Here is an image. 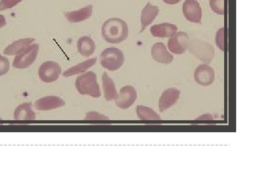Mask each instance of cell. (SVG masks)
I'll return each mask as SVG.
<instances>
[{"label": "cell", "mask_w": 255, "mask_h": 170, "mask_svg": "<svg viewBox=\"0 0 255 170\" xmlns=\"http://www.w3.org/2000/svg\"><path fill=\"white\" fill-rule=\"evenodd\" d=\"M102 34L109 43L120 44L128 37V25L122 19L109 18L102 25Z\"/></svg>", "instance_id": "obj_1"}, {"label": "cell", "mask_w": 255, "mask_h": 170, "mask_svg": "<svg viewBox=\"0 0 255 170\" xmlns=\"http://www.w3.org/2000/svg\"><path fill=\"white\" fill-rule=\"evenodd\" d=\"M183 13L185 18L190 22L200 23L201 8L197 0H186L183 4Z\"/></svg>", "instance_id": "obj_9"}, {"label": "cell", "mask_w": 255, "mask_h": 170, "mask_svg": "<svg viewBox=\"0 0 255 170\" xmlns=\"http://www.w3.org/2000/svg\"><path fill=\"white\" fill-rule=\"evenodd\" d=\"M189 51L196 57L205 62H210L214 56V49L204 40H193L189 42Z\"/></svg>", "instance_id": "obj_5"}, {"label": "cell", "mask_w": 255, "mask_h": 170, "mask_svg": "<svg viewBox=\"0 0 255 170\" xmlns=\"http://www.w3.org/2000/svg\"><path fill=\"white\" fill-rule=\"evenodd\" d=\"M178 28L176 25L169 23H163L155 25L150 28L151 34L156 37L166 38L171 37L174 35Z\"/></svg>", "instance_id": "obj_15"}, {"label": "cell", "mask_w": 255, "mask_h": 170, "mask_svg": "<svg viewBox=\"0 0 255 170\" xmlns=\"http://www.w3.org/2000/svg\"><path fill=\"white\" fill-rule=\"evenodd\" d=\"M39 49L37 44L29 45L15 57L13 66L17 69H25L31 66L36 60Z\"/></svg>", "instance_id": "obj_4"}, {"label": "cell", "mask_w": 255, "mask_h": 170, "mask_svg": "<svg viewBox=\"0 0 255 170\" xmlns=\"http://www.w3.org/2000/svg\"><path fill=\"white\" fill-rule=\"evenodd\" d=\"M65 105V102L60 97L48 96L37 100L35 102V107L37 110L47 111L62 107Z\"/></svg>", "instance_id": "obj_11"}, {"label": "cell", "mask_w": 255, "mask_h": 170, "mask_svg": "<svg viewBox=\"0 0 255 170\" xmlns=\"http://www.w3.org/2000/svg\"><path fill=\"white\" fill-rule=\"evenodd\" d=\"M22 1V0H1L0 1V11L12 8Z\"/></svg>", "instance_id": "obj_24"}, {"label": "cell", "mask_w": 255, "mask_h": 170, "mask_svg": "<svg viewBox=\"0 0 255 170\" xmlns=\"http://www.w3.org/2000/svg\"><path fill=\"white\" fill-rule=\"evenodd\" d=\"M138 117L142 120H160L159 115L152 109L142 105H138L136 108Z\"/></svg>", "instance_id": "obj_22"}, {"label": "cell", "mask_w": 255, "mask_h": 170, "mask_svg": "<svg viewBox=\"0 0 255 170\" xmlns=\"http://www.w3.org/2000/svg\"><path fill=\"white\" fill-rule=\"evenodd\" d=\"M210 6L215 13L220 15L224 14V0H210Z\"/></svg>", "instance_id": "obj_23"}, {"label": "cell", "mask_w": 255, "mask_h": 170, "mask_svg": "<svg viewBox=\"0 0 255 170\" xmlns=\"http://www.w3.org/2000/svg\"><path fill=\"white\" fill-rule=\"evenodd\" d=\"M13 116L16 120H34L36 119L31 103H24L18 105L14 111Z\"/></svg>", "instance_id": "obj_14"}, {"label": "cell", "mask_w": 255, "mask_h": 170, "mask_svg": "<svg viewBox=\"0 0 255 170\" xmlns=\"http://www.w3.org/2000/svg\"><path fill=\"white\" fill-rule=\"evenodd\" d=\"M194 78L195 81L201 86H209L214 81V70L207 65H200L195 71Z\"/></svg>", "instance_id": "obj_10"}, {"label": "cell", "mask_w": 255, "mask_h": 170, "mask_svg": "<svg viewBox=\"0 0 255 170\" xmlns=\"http://www.w3.org/2000/svg\"><path fill=\"white\" fill-rule=\"evenodd\" d=\"M61 73V68L54 61H46L40 66L39 76L44 83H52L58 79Z\"/></svg>", "instance_id": "obj_6"}, {"label": "cell", "mask_w": 255, "mask_h": 170, "mask_svg": "<svg viewBox=\"0 0 255 170\" xmlns=\"http://www.w3.org/2000/svg\"><path fill=\"white\" fill-rule=\"evenodd\" d=\"M123 52L116 47L105 49L100 55V64L103 68L111 71L119 69L124 63Z\"/></svg>", "instance_id": "obj_3"}, {"label": "cell", "mask_w": 255, "mask_h": 170, "mask_svg": "<svg viewBox=\"0 0 255 170\" xmlns=\"http://www.w3.org/2000/svg\"><path fill=\"white\" fill-rule=\"evenodd\" d=\"M224 28L222 27L217 32L216 37V42L217 46L220 50L224 51Z\"/></svg>", "instance_id": "obj_25"}, {"label": "cell", "mask_w": 255, "mask_h": 170, "mask_svg": "<svg viewBox=\"0 0 255 170\" xmlns=\"http://www.w3.org/2000/svg\"><path fill=\"white\" fill-rule=\"evenodd\" d=\"M6 24V19L3 15H0V28L4 27Z\"/></svg>", "instance_id": "obj_28"}, {"label": "cell", "mask_w": 255, "mask_h": 170, "mask_svg": "<svg viewBox=\"0 0 255 170\" xmlns=\"http://www.w3.org/2000/svg\"><path fill=\"white\" fill-rule=\"evenodd\" d=\"M180 91L175 88H168L164 91L159 101V108L161 112L172 107L178 101Z\"/></svg>", "instance_id": "obj_12"}, {"label": "cell", "mask_w": 255, "mask_h": 170, "mask_svg": "<svg viewBox=\"0 0 255 170\" xmlns=\"http://www.w3.org/2000/svg\"><path fill=\"white\" fill-rule=\"evenodd\" d=\"M159 7L153 6L150 3H147L142 9V15L141 18L142 29L141 32L144 29L150 25L156 18L159 13Z\"/></svg>", "instance_id": "obj_17"}, {"label": "cell", "mask_w": 255, "mask_h": 170, "mask_svg": "<svg viewBox=\"0 0 255 170\" xmlns=\"http://www.w3.org/2000/svg\"><path fill=\"white\" fill-rule=\"evenodd\" d=\"M102 87L104 97L106 100L112 101L115 100L117 92L115 83L106 72L102 74Z\"/></svg>", "instance_id": "obj_18"}, {"label": "cell", "mask_w": 255, "mask_h": 170, "mask_svg": "<svg viewBox=\"0 0 255 170\" xmlns=\"http://www.w3.org/2000/svg\"><path fill=\"white\" fill-rule=\"evenodd\" d=\"M137 99L136 90L130 85L122 87L115 98V103L118 107L127 109L132 105Z\"/></svg>", "instance_id": "obj_8"}, {"label": "cell", "mask_w": 255, "mask_h": 170, "mask_svg": "<svg viewBox=\"0 0 255 170\" xmlns=\"http://www.w3.org/2000/svg\"><path fill=\"white\" fill-rule=\"evenodd\" d=\"M93 13V5H90L78 10L69 12L65 13V16L69 22L76 23L83 22L91 17Z\"/></svg>", "instance_id": "obj_16"}, {"label": "cell", "mask_w": 255, "mask_h": 170, "mask_svg": "<svg viewBox=\"0 0 255 170\" xmlns=\"http://www.w3.org/2000/svg\"><path fill=\"white\" fill-rule=\"evenodd\" d=\"M153 58L157 62L162 64H169L173 62V56L168 51L166 46L163 42H157L151 49Z\"/></svg>", "instance_id": "obj_13"}, {"label": "cell", "mask_w": 255, "mask_h": 170, "mask_svg": "<svg viewBox=\"0 0 255 170\" xmlns=\"http://www.w3.org/2000/svg\"><path fill=\"white\" fill-rule=\"evenodd\" d=\"M35 40L32 38L22 39L13 42L4 50V54L6 55H17L25 48L30 45Z\"/></svg>", "instance_id": "obj_20"}, {"label": "cell", "mask_w": 255, "mask_h": 170, "mask_svg": "<svg viewBox=\"0 0 255 170\" xmlns=\"http://www.w3.org/2000/svg\"><path fill=\"white\" fill-rule=\"evenodd\" d=\"M9 69V62L8 59L0 55V76L5 75Z\"/></svg>", "instance_id": "obj_26"}, {"label": "cell", "mask_w": 255, "mask_h": 170, "mask_svg": "<svg viewBox=\"0 0 255 170\" xmlns=\"http://www.w3.org/2000/svg\"><path fill=\"white\" fill-rule=\"evenodd\" d=\"M189 36L185 31H178L173 35L168 40L169 50L175 54H182L188 48Z\"/></svg>", "instance_id": "obj_7"}, {"label": "cell", "mask_w": 255, "mask_h": 170, "mask_svg": "<svg viewBox=\"0 0 255 170\" xmlns=\"http://www.w3.org/2000/svg\"><path fill=\"white\" fill-rule=\"evenodd\" d=\"M77 46L79 53L83 57L90 56L96 49V44L94 40L88 36L80 37L78 40Z\"/></svg>", "instance_id": "obj_19"}, {"label": "cell", "mask_w": 255, "mask_h": 170, "mask_svg": "<svg viewBox=\"0 0 255 170\" xmlns=\"http://www.w3.org/2000/svg\"><path fill=\"white\" fill-rule=\"evenodd\" d=\"M163 1L168 5H175L178 3L181 0H163Z\"/></svg>", "instance_id": "obj_27"}, {"label": "cell", "mask_w": 255, "mask_h": 170, "mask_svg": "<svg viewBox=\"0 0 255 170\" xmlns=\"http://www.w3.org/2000/svg\"><path fill=\"white\" fill-rule=\"evenodd\" d=\"M75 86L81 94H87L93 98H99L101 96L97 74L94 72L88 71L79 76L76 79Z\"/></svg>", "instance_id": "obj_2"}, {"label": "cell", "mask_w": 255, "mask_h": 170, "mask_svg": "<svg viewBox=\"0 0 255 170\" xmlns=\"http://www.w3.org/2000/svg\"><path fill=\"white\" fill-rule=\"evenodd\" d=\"M97 62V58H92L84 61L77 65L74 66L63 72L62 75L64 77H69L75 75V74H80L87 71L89 68L95 65Z\"/></svg>", "instance_id": "obj_21"}]
</instances>
